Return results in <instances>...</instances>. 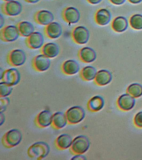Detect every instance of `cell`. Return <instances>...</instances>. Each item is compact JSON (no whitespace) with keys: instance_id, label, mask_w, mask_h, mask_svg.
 <instances>
[{"instance_id":"cell-1","label":"cell","mask_w":142,"mask_h":160,"mask_svg":"<svg viewBox=\"0 0 142 160\" xmlns=\"http://www.w3.org/2000/svg\"><path fill=\"white\" fill-rule=\"evenodd\" d=\"M50 152V147L46 142H36L29 147L27 151L28 156L31 158L40 160L46 158Z\"/></svg>"},{"instance_id":"cell-2","label":"cell","mask_w":142,"mask_h":160,"mask_svg":"<svg viewBox=\"0 0 142 160\" xmlns=\"http://www.w3.org/2000/svg\"><path fill=\"white\" fill-rule=\"evenodd\" d=\"M90 142L86 136L79 135L73 140L70 152L74 155H82L89 149Z\"/></svg>"},{"instance_id":"cell-3","label":"cell","mask_w":142,"mask_h":160,"mask_svg":"<svg viewBox=\"0 0 142 160\" xmlns=\"http://www.w3.org/2000/svg\"><path fill=\"white\" fill-rule=\"evenodd\" d=\"M22 139V134L20 131L12 129L7 132L2 139L3 145L7 148H12L18 145Z\"/></svg>"},{"instance_id":"cell-4","label":"cell","mask_w":142,"mask_h":160,"mask_svg":"<svg viewBox=\"0 0 142 160\" xmlns=\"http://www.w3.org/2000/svg\"><path fill=\"white\" fill-rule=\"evenodd\" d=\"M68 124L74 125L83 121L86 116V112L82 107L75 106L69 108L66 113Z\"/></svg>"},{"instance_id":"cell-5","label":"cell","mask_w":142,"mask_h":160,"mask_svg":"<svg viewBox=\"0 0 142 160\" xmlns=\"http://www.w3.org/2000/svg\"><path fill=\"white\" fill-rule=\"evenodd\" d=\"M90 34L86 28L79 26L74 28L71 32L73 41L77 44H84L89 41Z\"/></svg>"},{"instance_id":"cell-6","label":"cell","mask_w":142,"mask_h":160,"mask_svg":"<svg viewBox=\"0 0 142 160\" xmlns=\"http://www.w3.org/2000/svg\"><path fill=\"white\" fill-rule=\"evenodd\" d=\"M21 80V74L17 69L12 68L6 70L1 76V80L12 86H16Z\"/></svg>"},{"instance_id":"cell-7","label":"cell","mask_w":142,"mask_h":160,"mask_svg":"<svg viewBox=\"0 0 142 160\" xmlns=\"http://www.w3.org/2000/svg\"><path fill=\"white\" fill-rule=\"evenodd\" d=\"M26 61V55L23 50L14 49L12 50L8 53L7 57L8 63L13 67L22 66Z\"/></svg>"},{"instance_id":"cell-8","label":"cell","mask_w":142,"mask_h":160,"mask_svg":"<svg viewBox=\"0 0 142 160\" xmlns=\"http://www.w3.org/2000/svg\"><path fill=\"white\" fill-rule=\"evenodd\" d=\"M20 36L16 26H6L1 29V39L2 41L6 42L15 41Z\"/></svg>"},{"instance_id":"cell-9","label":"cell","mask_w":142,"mask_h":160,"mask_svg":"<svg viewBox=\"0 0 142 160\" xmlns=\"http://www.w3.org/2000/svg\"><path fill=\"white\" fill-rule=\"evenodd\" d=\"M2 12L9 16H16L20 14L22 11V4L18 1L6 2L2 5Z\"/></svg>"},{"instance_id":"cell-10","label":"cell","mask_w":142,"mask_h":160,"mask_svg":"<svg viewBox=\"0 0 142 160\" xmlns=\"http://www.w3.org/2000/svg\"><path fill=\"white\" fill-rule=\"evenodd\" d=\"M51 65L50 58L42 54L36 56L32 60V68L38 72L47 71L50 68Z\"/></svg>"},{"instance_id":"cell-11","label":"cell","mask_w":142,"mask_h":160,"mask_svg":"<svg viewBox=\"0 0 142 160\" xmlns=\"http://www.w3.org/2000/svg\"><path fill=\"white\" fill-rule=\"evenodd\" d=\"M62 17L64 20L68 24H76L80 20V13L76 8L69 7L63 10Z\"/></svg>"},{"instance_id":"cell-12","label":"cell","mask_w":142,"mask_h":160,"mask_svg":"<svg viewBox=\"0 0 142 160\" xmlns=\"http://www.w3.org/2000/svg\"><path fill=\"white\" fill-rule=\"evenodd\" d=\"M26 44L29 48L36 50L40 48L43 45L44 38L39 32H34L26 39Z\"/></svg>"},{"instance_id":"cell-13","label":"cell","mask_w":142,"mask_h":160,"mask_svg":"<svg viewBox=\"0 0 142 160\" xmlns=\"http://www.w3.org/2000/svg\"><path fill=\"white\" fill-rule=\"evenodd\" d=\"M53 115L47 110L42 111L37 115L35 120L36 126L38 128H45L51 125Z\"/></svg>"},{"instance_id":"cell-14","label":"cell","mask_w":142,"mask_h":160,"mask_svg":"<svg viewBox=\"0 0 142 160\" xmlns=\"http://www.w3.org/2000/svg\"><path fill=\"white\" fill-rule=\"evenodd\" d=\"M44 32L46 37L51 39H56L61 36L62 28L61 24L57 22H52L45 26Z\"/></svg>"},{"instance_id":"cell-15","label":"cell","mask_w":142,"mask_h":160,"mask_svg":"<svg viewBox=\"0 0 142 160\" xmlns=\"http://www.w3.org/2000/svg\"><path fill=\"white\" fill-rule=\"evenodd\" d=\"M34 19L37 24L47 26L53 22L54 16L53 14L48 10H41L35 14Z\"/></svg>"},{"instance_id":"cell-16","label":"cell","mask_w":142,"mask_h":160,"mask_svg":"<svg viewBox=\"0 0 142 160\" xmlns=\"http://www.w3.org/2000/svg\"><path fill=\"white\" fill-rule=\"evenodd\" d=\"M117 104L119 107L122 110L130 111L134 107L135 100L130 94H123L119 98Z\"/></svg>"},{"instance_id":"cell-17","label":"cell","mask_w":142,"mask_h":160,"mask_svg":"<svg viewBox=\"0 0 142 160\" xmlns=\"http://www.w3.org/2000/svg\"><path fill=\"white\" fill-rule=\"evenodd\" d=\"M78 56L81 62L89 63L96 60V53L92 48L84 47L79 50Z\"/></svg>"},{"instance_id":"cell-18","label":"cell","mask_w":142,"mask_h":160,"mask_svg":"<svg viewBox=\"0 0 142 160\" xmlns=\"http://www.w3.org/2000/svg\"><path fill=\"white\" fill-rule=\"evenodd\" d=\"M42 54L51 59L56 57L60 52V48L56 43L50 42L44 44L40 49Z\"/></svg>"},{"instance_id":"cell-19","label":"cell","mask_w":142,"mask_h":160,"mask_svg":"<svg viewBox=\"0 0 142 160\" xmlns=\"http://www.w3.org/2000/svg\"><path fill=\"white\" fill-rule=\"evenodd\" d=\"M61 70L62 73L65 75H73L80 71V66L77 62L70 59L63 63Z\"/></svg>"},{"instance_id":"cell-20","label":"cell","mask_w":142,"mask_h":160,"mask_svg":"<svg viewBox=\"0 0 142 160\" xmlns=\"http://www.w3.org/2000/svg\"><path fill=\"white\" fill-rule=\"evenodd\" d=\"M67 123L66 114L61 112H57L53 114L51 126L54 129H61L66 127Z\"/></svg>"},{"instance_id":"cell-21","label":"cell","mask_w":142,"mask_h":160,"mask_svg":"<svg viewBox=\"0 0 142 160\" xmlns=\"http://www.w3.org/2000/svg\"><path fill=\"white\" fill-rule=\"evenodd\" d=\"M72 137L68 134L59 135L55 141L56 148L60 150H66L70 148L73 142Z\"/></svg>"},{"instance_id":"cell-22","label":"cell","mask_w":142,"mask_h":160,"mask_svg":"<svg viewBox=\"0 0 142 160\" xmlns=\"http://www.w3.org/2000/svg\"><path fill=\"white\" fill-rule=\"evenodd\" d=\"M112 76L108 70H101L97 72L94 82L98 86H104L111 81Z\"/></svg>"},{"instance_id":"cell-23","label":"cell","mask_w":142,"mask_h":160,"mask_svg":"<svg viewBox=\"0 0 142 160\" xmlns=\"http://www.w3.org/2000/svg\"><path fill=\"white\" fill-rule=\"evenodd\" d=\"M20 37H27L34 32L35 28L31 22L22 21L16 25Z\"/></svg>"},{"instance_id":"cell-24","label":"cell","mask_w":142,"mask_h":160,"mask_svg":"<svg viewBox=\"0 0 142 160\" xmlns=\"http://www.w3.org/2000/svg\"><path fill=\"white\" fill-rule=\"evenodd\" d=\"M111 18L110 12L105 9H101L96 12L95 21L99 25L104 26L109 24Z\"/></svg>"},{"instance_id":"cell-25","label":"cell","mask_w":142,"mask_h":160,"mask_svg":"<svg viewBox=\"0 0 142 160\" xmlns=\"http://www.w3.org/2000/svg\"><path fill=\"white\" fill-rule=\"evenodd\" d=\"M104 106V100L102 98L96 96L91 98L88 103V109L93 112L101 110Z\"/></svg>"},{"instance_id":"cell-26","label":"cell","mask_w":142,"mask_h":160,"mask_svg":"<svg viewBox=\"0 0 142 160\" xmlns=\"http://www.w3.org/2000/svg\"><path fill=\"white\" fill-rule=\"evenodd\" d=\"M127 19L123 16H119L114 20L112 28L116 32H121L125 31L128 27Z\"/></svg>"},{"instance_id":"cell-27","label":"cell","mask_w":142,"mask_h":160,"mask_svg":"<svg viewBox=\"0 0 142 160\" xmlns=\"http://www.w3.org/2000/svg\"><path fill=\"white\" fill-rule=\"evenodd\" d=\"M97 71L94 67H85L80 71V75L81 79L84 81H90L94 80L97 74Z\"/></svg>"},{"instance_id":"cell-28","label":"cell","mask_w":142,"mask_h":160,"mask_svg":"<svg viewBox=\"0 0 142 160\" xmlns=\"http://www.w3.org/2000/svg\"><path fill=\"white\" fill-rule=\"evenodd\" d=\"M127 92L134 98H139L142 96V86L137 83L131 84L128 88Z\"/></svg>"},{"instance_id":"cell-29","label":"cell","mask_w":142,"mask_h":160,"mask_svg":"<svg viewBox=\"0 0 142 160\" xmlns=\"http://www.w3.org/2000/svg\"><path fill=\"white\" fill-rule=\"evenodd\" d=\"M130 24L131 27L135 30H142V15L135 14L131 16L130 19Z\"/></svg>"},{"instance_id":"cell-30","label":"cell","mask_w":142,"mask_h":160,"mask_svg":"<svg viewBox=\"0 0 142 160\" xmlns=\"http://www.w3.org/2000/svg\"><path fill=\"white\" fill-rule=\"evenodd\" d=\"M12 91V86L1 82L0 83V97L5 98L10 95Z\"/></svg>"},{"instance_id":"cell-31","label":"cell","mask_w":142,"mask_h":160,"mask_svg":"<svg viewBox=\"0 0 142 160\" xmlns=\"http://www.w3.org/2000/svg\"><path fill=\"white\" fill-rule=\"evenodd\" d=\"M10 100L9 98H1L0 99V112L3 113L5 112L8 106L10 104Z\"/></svg>"},{"instance_id":"cell-32","label":"cell","mask_w":142,"mask_h":160,"mask_svg":"<svg viewBox=\"0 0 142 160\" xmlns=\"http://www.w3.org/2000/svg\"><path fill=\"white\" fill-rule=\"evenodd\" d=\"M134 122L137 127L142 128V112H139L136 114Z\"/></svg>"},{"instance_id":"cell-33","label":"cell","mask_w":142,"mask_h":160,"mask_svg":"<svg viewBox=\"0 0 142 160\" xmlns=\"http://www.w3.org/2000/svg\"><path fill=\"white\" fill-rule=\"evenodd\" d=\"M112 3L115 5H120L123 4L126 0H110Z\"/></svg>"},{"instance_id":"cell-34","label":"cell","mask_w":142,"mask_h":160,"mask_svg":"<svg viewBox=\"0 0 142 160\" xmlns=\"http://www.w3.org/2000/svg\"><path fill=\"white\" fill-rule=\"evenodd\" d=\"M71 159L74 160H86V158L84 156L82 155H75V156L72 158Z\"/></svg>"},{"instance_id":"cell-35","label":"cell","mask_w":142,"mask_h":160,"mask_svg":"<svg viewBox=\"0 0 142 160\" xmlns=\"http://www.w3.org/2000/svg\"><path fill=\"white\" fill-rule=\"evenodd\" d=\"M0 118H1V122L0 125L2 126L5 121V117L3 113L0 112Z\"/></svg>"},{"instance_id":"cell-36","label":"cell","mask_w":142,"mask_h":160,"mask_svg":"<svg viewBox=\"0 0 142 160\" xmlns=\"http://www.w3.org/2000/svg\"><path fill=\"white\" fill-rule=\"evenodd\" d=\"M87 1L92 4H97L100 3L102 0H87Z\"/></svg>"},{"instance_id":"cell-37","label":"cell","mask_w":142,"mask_h":160,"mask_svg":"<svg viewBox=\"0 0 142 160\" xmlns=\"http://www.w3.org/2000/svg\"><path fill=\"white\" fill-rule=\"evenodd\" d=\"M40 1V0H24L25 2L30 3H36Z\"/></svg>"},{"instance_id":"cell-38","label":"cell","mask_w":142,"mask_h":160,"mask_svg":"<svg viewBox=\"0 0 142 160\" xmlns=\"http://www.w3.org/2000/svg\"><path fill=\"white\" fill-rule=\"evenodd\" d=\"M129 1L131 3H134V4H137V3H140L142 2V0H129Z\"/></svg>"},{"instance_id":"cell-39","label":"cell","mask_w":142,"mask_h":160,"mask_svg":"<svg viewBox=\"0 0 142 160\" xmlns=\"http://www.w3.org/2000/svg\"><path fill=\"white\" fill-rule=\"evenodd\" d=\"M3 1L5 2H11V1H15V0H3Z\"/></svg>"}]
</instances>
